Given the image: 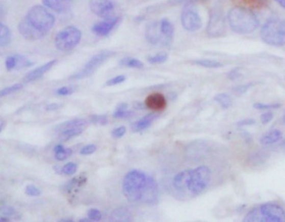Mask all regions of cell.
<instances>
[{"instance_id":"1","label":"cell","mask_w":285,"mask_h":222,"mask_svg":"<svg viewBox=\"0 0 285 222\" xmlns=\"http://www.w3.org/2000/svg\"><path fill=\"white\" fill-rule=\"evenodd\" d=\"M56 18L41 5H35L19 22V32L25 40H39L50 31Z\"/></svg>"},{"instance_id":"2","label":"cell","mask_w":285,"mask_h":222,"mask_svg":"<svg viewBox=\"0 0 285 222\" xmlns=\"http://www.w3.org/2000/svg\"><path fill=\"white\" fill-rule=\"evenodd\" d=\"M227 23L234 32L239 35H249L254 32L258 26L260 21L250 9L236 6L228 11Z\"/></svg>"},{"instance_id":"3","label":"cell","mask_w":285,"mask_h":222,"mask_svg":"<svg viewBox=\"0 0 285 222\" xmlns=\"http://www.w3.org/2000/svg\"><path fill=\"white\" fill-rule=\"evenodd\" d=\"M245 222H285V209L275 202L253 207L244 218Z\"/></svg>"},{"instance_id":"4","label":"cell","mask_w":285,"mask_h":222,"mask_svg":"<svg viewBox=\"0 0 285 222\" xmlns=\"http://www.w3.org/2000/svg\"><path fill=\"white\" fill-rule=\"evenodd\" d=\"M147 184V176L142 172L134 170L125 176L122 183L123 194L131 202L142 201Z\"/></svg>"},{"instance_id":"5","label":"cell","mask_w":285,"mask_h":222,"mask_svg":"<svg viewBox=\"0 0 285 222\" xmlns=\"http://www.w3.org/2000/svg\"><path fill=\"white\" fill-rule=\"evenodd\" d=\"M260 37L270 46L285 45V19L271 18L265 22L260 31Z\"/></svg>"},{"instance_id":"6","label":"cell","mask_w":285,"mask_h":222,"mask_svg":"<svg viewBox=\"0 0 285 222\" xmlns=\"http://www.w3.org/2000/svg\"><path fill=\"white\" fill-rule=\"evenodd\" d=\"M210 179L211 172L206 165L197 167L194 170H189L185 194H189L192 197H197L202 194L208 187Z\"/></svg>"},{"instance_id":"7","label":"cell","mask_w":285,"mask_h":222,"mask_svg":"<svg viewBox=\"0 0 285 222\" xmlns=\"http://www.w3.org/2000/svg\"><path fill=\"white\" fill-rule=\"evenodd\" d=\"M227 19L220 7H214L209 12V19L206 24V35L210 38L224 36L227 31Z\"/></svg>"},{"instance_id":"8","label":"cell","mask_w":285,"mask_h":222,"mask_svg":"<svg viewBox=\"0 0 285 222\" xmlns=\"http://www.w3.org/2000/svg\"><path fill=\"white\" fill-rule=\"evenodd\" d=\"M82 31L74 26H68L56 35L55 43L61 51H70L74 49L82 40Z\"/></svg>"},{"instance_id":"9","label":"cell","mask_w":285,"mask_h":222,"mask_svg":"<svg viewBox=\"0 0 285 222\" xmlns=\"http://www.w3.org/2000/svg\"><path fill=\"white\" fill-rule=\"evenodd\" d=\"M115 53L112 51H101L95 56H93L92 58L89 61V62L84 66L81 71L78 72L77 74H74L70 77V79H85L86 77H89L94 73L100 65L107 61L108 59L111 58L114 55Z\"/></svg>"},{"instance_id":"10","label":"cell","mask_w":285,"mask_h":222,"mask_svg":"<svg viewBox=\"0 0 285 222\" xmlns=\"http://www.w3.org/2000/svg\"><path fill=\"white\" fill-rule=\"evenodd\" d=\"M182 25L186 31L195 32L202 27V18L193 5H185L181 14Z\"/></svg>"},{"instance_id":"11","label":"cell","mask_w":285,"mask_h":222,"mask_svg":"<svg viewBox=\"0 0 285 222\" xmlns=\"http://www.w3.org/2000/svg\"><path fill=\"white\" fill-rule=\"evenodd\" d=\"M211 151V146L205 141H196L188 145L185 150V157L192 162H200L205 160Z\"/></svg>"},{"instance_id":"12","label":"cell","mask_w":285,"mask_h":222,"mask_svg":"<svg viewBox=\"0 0 285 222\" xmlns=\"http://www.w3.org/2000/svg\"><path fill=\"white\" fill-rule=\"evenodd\" d=\"M89 6L93 14L102 19H111L115 17L116 3L114 0H90Z\"/></svg>"},{"instance_id":"13","label":"cell","mask_w":285,"mask_h":222,"mask_svg":"<svg viewBox=\"0 0 285 222\" xmlns=\"http://www.w3.org/2000/svg\"><path fill=\"white\" fill-rule=\"evenodd\" d=\"M121 17H113L111 19H106L100 22L95 23L92 26V32L98 36H107L110 33L116 28V25L120 23Z\"/></svg>"},{"instance_id":"14","label":"cell","mask_w":285,"mask_h":222,"mask_svg":"<svg viewBox=\"0 0 285 222\" xmlns=\"http://www.w3.org/2000/svg\"><path fill=\"white\" fill-rule=\"evenodd\" d=\"M146 40L151 44H162L163 34L161 31V23L159 21H155L146 26L145 32Z\"/></svg>"},{"instance_id":"15","label":"cell","mask_w":285,"mask_h":222,"mask_svg":"<svg viewBox=\"0 0 285 222\" xmlns=\"http://www.w3.org/2000/svg\"><path fill=\"white\" fill-rule=\"evenodd\" d=\"M158 197V185L157 181L151 177L147 176V184L144 191L142 202L146 204H154Z\"/></svg>"},{"instance_id":"16","label":"cell","mask_w":285,"mask_h":222,"mask_svg":"<svg viewBox=\"0 0 285 222\" xmlns=\"http://www.w3.org/2000/svg\"><path fill=\"white\" fill-rule=\"evenodd\" d=\"M147 109H153L155 111L163 110L167 106V100L164 95L159 93L151 94L145 100Z\"/></svg>"},{"instance_id":"17","label":"cell","mask_w":285,"mask_h":222,"mask_svg":"<svg viewBox=\"0 0 285 222\" xmlns=\"http://www.w3.org/2000/svg\"><path fill=\"white\" fill-rule=\"evenodd\" d=\"M161 31L163 34L162 44L164 46H170L172 43L174 36V27L172 22L168 19H163L160 21Z\"/></svg>"},{"instance_id":"18","label":"cell","mask_w":285,"mask_h":222,"mask_svg":"<svg viewBox=\"0 0 285 222\" xmlns=\"http://www.w3.org/2000/svg\"><path fill=\"white\" fill-rule=\"evenodd\" d=\"M57 63L56 60L49 61V62L44 64L40 67L35 69V70L30 72L23 79V82L24 84L31 83L32 81L36 80V79H40V77L43 76L47 71H49L51 68L53 67L54 65H56Z\"/></svg>"},{"instance_id":"19","label":"cell","mask_w":285,"mask_h":222,"mask_svg":"<svg viewBox=\"0 0 285 222\" xmlns=\"http://www.w3.org/2000/svg\"><path fill=\"white\" fill-rule=\"evenodd\" d=\"M43 5L56 13H64L70 7L69 0H42Z\"/></svg>"},{"instance_id":"20","label":"cell","mask_w":285,"mask_h":222,"mask_svg":"<svg viewBox=\"0 0 285 222\" xmlns=\"http://www.w3.org/2000/svg\"><path fill=\"white\" fill-rule=\"evenodd\" d=\"M282 138H283L282 132L278 129H274V130H269L266 134H264L260 139V143L262 144L263 146H269L280 142Z\"/></svg>"},{"instance_id":"21","label":"cell","mask_w":285,"mask_h":222,"mask_svg":"<svg viewBox=\"0 0 285 222\" xmlns=\"http://www.w3.org/2000/svg\"><path fill=\"white\" fill-rule=\"evenodd\" d=\"M159 115L157 113H150L146 116H144L143 118L140 119L139 121L135 123L133 125V129L136 131H141V130H146L147 128L151 126L153 121H155L156 119L158 118Z\"/></svg>"},{"instance_id":"22","label":"cell","mask_w":285,"mask_h":222,"mask_svg":"<svg viewBox=\"0 0 285 222\" xmlns=\"http://www.w3.org/2000/svg\"><path fill=\"white\" fill-rule=\"evenodd\" d=\"M110 220L116 222H126L132 220V213L125 207L117 208L110 215Z\"/></svg>"},{"instance_id":"23","label":"cell","mask_w":285,"mask_h":222,"mask_svg":"<svg viewBox=\"0 0 285 222\" xmlns=\"http://www.w3.org/2000/svg\"><path fill=\"white\" fill-rule=\"evenodd\" d=\"M270 154L267 151H260L253 153L248 158V164L252 166H260L269 160Z\"/></svg>"},{"instance_id":"24","label":"cell","mask_w":285,"mask_h":222,"mask_svg":"<svg viewBox=\"0 0 285 222\" xmlns=\"http://www.w3.org/2000/svg\"><path fill=\"white\" fill-rule=\"evenodd\" d=\"M86 124H87V121L86 120H84V119H74V120H71V121L59 124L55 130H56V132L61 133L63 130L71 129V128L84 127Z\"/></svg>"},{"instance_id":"25","label":"cell","mask_w":285,"mask_h":222,"mask_svg":"<svg viewBox=\"0 0 285 222\" xmlns=\"http://www.w3.org/2000/svg\"><path fill=\"white\" fill-rule=\"evenodd\" d=\"M192 64L198 65L201 67L208 68V69H219V68L223 67V63L214 61V60H209V59L195 60V61H192Z\"/></svg>"},{"instance_id":"26","label":"cell","mask_w":285,"mask_h":222,"mask_svg":"<svg viewBox=\"0 0 285 222\" xmlns=\"http://www.w3.org/2000/svg\"><path fill=\"white\" fill-rule=\"evenodd\" d=\"M11 42V32L8 26L4 23H0V46H8Z\"/></svg>"},{"instance_id":"27","label":"cell","mask_w":285,"mask_h":222,"mask_svg":"<svg viewBox=\"0 0 285 222\" xmlns=\"http://www.w3.org/2000/svg\"><path fill=\"white\" fill-rule=\"evenodd\" d=\"M84 131V127H75L68 129V130H63L59 134V139L61 142H67L69 140L71 139L73 137L79 135Z\"/></svg>"},{"instance_id":"28","label":"cell","mask_w":285,"mask_h":222,"mask_svg":"<svg viewBox=\"0 0 285 222\" xmlns=\"http://www.w3.org/2000/svg\"><path fill=\"white\" fill-rule=\"evenodd\" d=\"M214 100L218 103L223 109H229L230 107L232 106V99L230 98L229 95L225 93H220L215 95Z\"/></svg>"},{"instance_id":"29","label":"cell","mask_w":285,"mask_h":222,"mask_svg":"<svg viewBox=\"0 0 285 222\" xmlns=\"http://www.w3.org/2000/svg\"><path fill=\"white\" fill-rule=\"evenodd\" d=\"M121 65L123 66H126L129 68H135V69H142L144 67V64L142 61H138L137 59L126 58L123 59L121 61Z\"/></svg>"},{"instance_id":"30","label":"cell","mask_w":285,"mask_h":222,"mask_svg":"<svg viewBox=\"0 0 285 222\" xmlns=\"http://www.w3.org/2000/svg\"><path fill=\"white\" fill-rule=\"evenodd\" d=\"M15 59H16V68L17 70L19 69H23V68H28L31 67L34 65V63L32 61H30L29 59L26 58L23 55H19V54H15L14 55Z\"/></svg>"},{"instance_id":"31","label":"cell","mask_w":285,"mask_h":222,"mask_svg":"<svg viewBox=\"0 0 285 222\" xmlns=\"http://www.w3.org/2000/svg\"><path fill=\"white\" fill-rule=\"evenodd\" d=\"M256 85H257V82H249V83L245 84V85H239V86H235L232 88V92L235 93V95H244L249 89L252 88Z\"/></svg>"},{"instance_id":"32","label":"cell","mask_w":285,"mask_h":222,"mask_svg":"<svg viewBox=\"0 0 285 222\" xmlns=\"http://www.w3.org/2000/svg\"><path fill=\"white\" fill-rule=\"evenodd\" d=\"M282 104L279 103H274V104H264V103H254L253 104V108L256 109H260V110H269V109H276L280 108Z\"/></svg>"},{"instance_id":"33","label":"cell","mask_w":285,"mask_h":222,"mask_svg":"<svg viewBox=\"0 0 285 222\" xmlns=\"http://www.w3.org/2000/svg\"><path fill=\"white\" fill-rule=\"evenodd\" d=\"M167 59H168V55H167V53H159L158 54H156V55L153 56H149L148 58H147V61L150 64H163V63L166 62L167 61Z\"/></svg>"},{"instance_id":"34","label":"cell","mask_w":285,"mask_h":222,"mask_svg":"<svg viewBox=\"0 0 285 222\" xmlns=\"http://www.w3.org/2000/svg\"><path fill=\"white\" fill-rule=\"evenodd\" d=\"M237 3L243 4V7L260 8L265 5V0H236Z\"/></svg>"},{"instance_id":"35","label":"cell","mask_w":285,"mask_h":222,"mask_svg":"<svg viewBox=\"0 0 285 222\" xmlns=\"http://www.w3.org/2000/svg\"><path fill=\"white\" fill-rule=\"evenodd\" d=\"M23 84L18 83L15 84L14 86H10L8 88L4 89L0 92V96L4 97L5 95H10L11 93L16 92V91H20L21 89L23 88Z\"/></svg>"},{"instance_id":"36","label":"cell","mask_w":285,"mask_h":222,"mask_svg":"<svg viewBox=\"0 0 285 222\" xmlns=\"http://www.w3.org/2000/svg\"><path fill=\"white\" fill-rule=\"evenodd\" d=\"M55 153H56V160H60V161H63V160H66L67 158L70 157L73 152H72L71 149L64 148L63 150H61V151Z\"/></svg>"},{"instance_id":"37","label":"cell","mask_w":285,"mask_h":222,"mask_svg":"<svg viewBox=\"0 0 285 222\" xmlns=\"http://www.w3.org/2000/svg\"><path fill=\"white\" fill-rule=\"evenodd\" d=\"M208 0H169L167 4L170 5H194L197 3L205 2Z\"/></svg>"},{"instance_id":"38","label":"cell","mask_w":285,"mask_h":222,"mask_svg":"<svg viewBox=\"0 0 285 222\" xmlns=\"http://www.w3.org/2000/svg\"><path fill=\"white\" fill-rule=\"evenodd\" d=\"M77 168L78 167H77V164L75 163L70 162V163H68V164H65L63 166L62 172L65 175H67V176H71L77 172Z\"/></svg>"},{"instance_id":"39","label":"cell","mask_w":285,"mask_h":222,"mask_svg":"<svg viewBox=\"0 0 285 222\" xmlns=\"http://www.w3.org/2000/svg\"><path fill=\"white\" fill-rule=\"evenodd\" d=\"M89 120L93 124H98V125H105L108 123V119H107V116H106L94 115V116H90Z\"/></svg>"},{"instance_id":"40","label":"cell","mask_w":285,"mask_h":222,"mask_svg":"<svg viewBox=\"0 0 285 222\" xmlns=\"http://www.w3.org/2000/svg\"><path fill=\"white\" fill-rule=\"evenodd\" d=\"M134 115V112L133 111H127L126 109L125 110H116L114 113V118L116 119H128L133 117Z\"/></svg>"},{"instance_id":"41","label":"cell","mask_w":285,"mask_h":222,"mask_svg":"<svg viewBox=\"0 0 285 222\" xmlns=\"http://www.w3.org/2000/svg\"><path fill=\"white\" fill-rule=\"evenodd\" d=\"M25 193L28 196H31V197H39L41 194V191L35 185H29L26 187Z\"/></svg>"},{"instance_id":"42","label":"cell","mask_w":285,"mask_h":222,"mask_svg":"<svg viewBox=\"0 0 285 222\" xmlns=\"http://www.w3.org/2000/svg\"><path fill=\"white\" fill-rule=\"evenodd\" d=\"M88 217L91 220H100L102 218V214L97 209H91L88 211Z\"/></svg>"},{"instance_id":"43","label":"cell","mask_w":285,"mask_h":222,"mask_svg":"<svg viewBox=\"0 0 285 222\" xmlns=\"http://www.w3.org/2000/svg\"><path fill=\"white\" fill-rule=\"evenodd\" d=\"M16 59L14 57V55L9 56L7 59H6V61H5V65H6V69L8 70H14L16 68Z\"/></svg>"},{"instance_id":"44","label":"cell","mask_w":285,"mask_h":222,"mask_svg":"<svg viewBox=\"0 0 285 222\" xmlns=\"http://www.w3.org/2000/svg\"><path fill=\"white\" fill-rule=\"evenodd\" d=\"M125 80V77L124 75H118V76L115 77L113 79H110L107 81L106 86H113L119 85V84L122 83Z\"/></svg>"},{"instance_id":"45","label":"cell","mask_w":285,"mask_h":222,"mask_svg":"<svg viewBox=\"0 0 285 222\" xmlns=\"http://www.w3.org/2000/svg\"><path fill=\"white\" fill-rule=\"evenodd\" d=\"M227 79L230 80H236V79H239L242 76L240 69H234L227 73Z\"/></svg>"},{"instance_id":"46","label":"cell","mask_w":285,"mask_h":222,"mask_svg":"<svg viewBox=\"0 0 285 222\" xmlns=\"http://www.w3.org/2000/svg\"><path fill=\"white\" fill-rule=\"evenodd\" d=\"M96 151V146L95 145H89V146H85L81 150V155H91L93 153Z\"/></svg>"},{"instance_id":"47","label":"cell","mask_w":285,"mask_h":222,"mask_svg":"<svg viewBox=\"0 0 285 222\" xmlns=\"http://www.w3.org/2000/svg\"><path fill=\"white\" fill-rule=\"evenodd\" d=\"M274 119V114L270 112V111H268L266 113L262 114L261 116H260V121L262 122L264 125H266L268 123L270 122Z\"/></svg>"},{"instance_id":"48","label":"cell","mask_w":285,"mask_h":222,"mask_svg":"<svg viewBox=\"0 0 285 222\" xmlns=\"http://www.w3.org/2000/svg\"><path fill=\"white\" fill-rule=\"evenodd\" d=\"M126 129L125 126H121V127L116 128L112 131V135L115 138H121L125 134Z\"/></svg>"},{"instance_id":"49","label":"cell","mask_w":285,"mask_h":222,"mask_svg":"<svg viewBox=\"0 0 285 222\" xmlns=\"http://www.w3.org/2000/svg\"><path fill=\"white\" fill-rule=\"evenodd\" d=\"M0 211H1V215L5 216H11L15 214V210L10 206H4Z\"/></svg>"},{"instance_id":"50","label":"cell","mask_w":285,"mask_h":222,"mask_svg":"<svg viewBox=\"0 0 285 222\" xmlns=\"http://www.w3.org/2000/svg\"><path fill=\"white\" fill-rule=\"evenodd\" d=\"M74 90L69 88V87H62V88H60L56 91V94L59 95H70L72 92H73Z\"/></svg>"},{"instance_id":"51","label":"cell","mask_w":285,"mask_h":222,"mask_svg":"<svg viewBox=\"0 0 285 222\" xmlns=\"http://www.w3.org/2000/svg\"><path fill=\"white\" fill-rule=\"evenodd\" d=\"M256 121L253 119H245L243 121H239L237 123L238 126H246V125H254Z\"/></svg>"},{"instance_id":"52","label":"cell","mask_w":285,"mask_h":222,"mask_svg":"<svg viewBox=\"0 0 285 222\" xmlns=\"http://www.w3.org/2000/svg\"><path fill=\"white\" fill-rule=\"evenodd\" d=\"M134 107L136 109H147V107H146V104L144 103H140V102H136L134 104Z\"/></svg>"},{"instance_id":"53","label":"cell","mask_w":285,"mask_h":222,"mask_svg":"<svg viewBox=\"0 0 285 222\" xmlns=\"http://www.w3.org/2000/svg\"><path fill=\"white\" fill-rule=\"evenodd\" d=\"M128 104L126 103H121L118 104V106L116 107V110H125L127 109Z\"/></svg>"},{"instance_id":"54","label":"cell","mask_w":285,"mask_h":222,"mask_svg":"<svg viewBox=\"0 0 285 222\" xmlns=\"http://www.w3.org/2000/svg\"><path fill=\"white\" fill-rule=\"evenodd\" d=\"M59 107H60L59 104H50L46 107V109H48V110H55V109H58Z\"/></svg>"},{"instance_id":"55","label":"cell","mask_w":285,"mask_h":222,"mask_svg":"<svg viewBox=\"0 0 285 222\" xmlns=\"http://www.w3.org/2000/svg\"><path fill=\"white\" fill-rule=\"evenodd\" d=\"M65 148L62 145H57V146L55 147V152H58V151H61L63 149Z\"/></svg>"},{"instance_id":"56","label":"cell","mask_w":285,"mask_h":222,"mask_svg":"<svg viewBox=\"0 0 285 222\" xmlns=\"http://www.w3.org/2000/svg\"><path fill=\"white\" fill-rule=\"evenodd\" d=\"M275 1L278 3V5H280L281 7L283 8L285 10V0H275Z\"/></svg>"},{"instance_id":"57","label":"cell","mask_w":285,"mask_h":222,"mask_svg":"<svg viewBox=\"0 0 285 222\" xmlns=\"http://www.w3.org/2000/svg\"><path fill=\"white\" fill-rule=\"evenodd\" d=\"M7 222V221H10V219H9V218L6 217L5 218V215H2V216H1V217H0V222Z\"/></svg>"},{"instance_id":"58","label":"cell","mask_w":285,"mask_h":222,"mask_svg":"<svg viewBox=\"0 0 285 222\" xmlns=\"http://www.w3.org/2000/svg\"><path fill=\"white\" fill-rule=\"evenodd\" d=\"M0 125H1V127H0V132H2L3 130H4V125H5V121H1V123H0Z\"/></svg>"},{"instance_id":"59","label":"cell","mask_w":285,"mask_h":222,"mask_svg":"<svg viewBox=\"0 0 285 222\" xmlns=\"http://www.w3.org/2000/svg\"><path fill=\"white\" fill-rule=\"evenodd\" d=\"M60 221H61V222H72V221H73V220H71V219H61V220H60Z\"/></svg>"},{"instance_id":"60","label":"cell","mask_w":285,"mask_h":222,"mask_svg":"<svg viewBox=\"0 0 285 222\" xmlns=\"http://www.w3.org/2000/svg\"><path fill=\"white\" fill-rule=\"evenodd\" d=\"M91 219H90V218H89V219H87V218H86V219H81V220H79L80 222H83V221H86V222H88V221H91Z\"/></svg>"},{"instance_id":"61","label":"cell","mask_w":285,"mask_h":222,"mask_svg":"<svg viewBox=\"0 0 285 222\" xmlns=\"http://www.w3.org/2000/svg\"><path fill=\"white\" fill-rule=\"evenodd\" d=\"M281 147H282V148H283V150H284L285 151V139L283 140V142H282V143H281Z\"/></svg>"},{"instance_id":"62","label":"cell","mask_w":285,"mask_h":222,"mask_svg":"<svg viewBox=\"0 0 285 222\" xmlns=\"http://www.w3.org/2000/svg\"><path fill=\"white\" fill-rule=\"evenodd\" d=\"M283 122L284 123V124H285V114H284V115H283Z\"/></svg>"},{"instance_id":"63","label":"cell","mask_w":285,"mask_h":222,"mask_svg":"<svg viewBox=\"0 0 285 222\" xmlns=\"http://www.w3.org/2000/svg\"><path fill=\"white\" fill-rule=\"evenodd\" d=\"M69 1H70H70H71V0H69Z\"/></svg>"}]
</instances>
